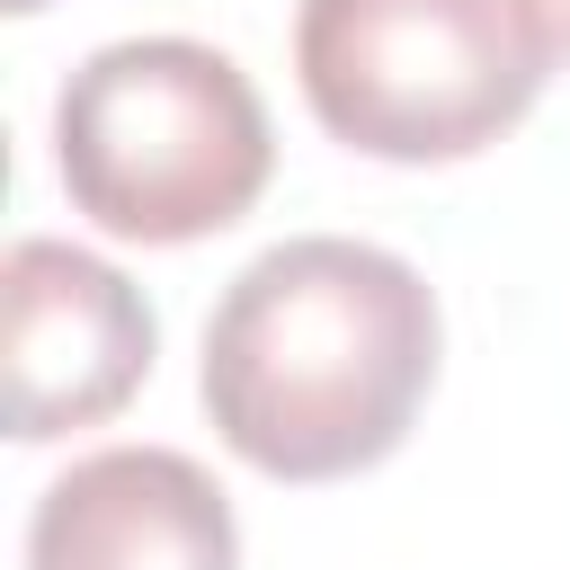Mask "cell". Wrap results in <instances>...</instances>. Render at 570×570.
Listing matches in <instances>:
<instances>
[{"instance_id": "obj_1", "label": "cell", "mask_w": 570, "mask_h": 570, "mask_svg": "<svg viewBox=\"0 0 570 570\" xmlns=\"http://www.w3.org/2000/svg\"><path fill=\"white\" fill-rule=\"evenodd\" d=\"M436 294L401 249L303 232L258 249L205 321V419L267 481H347L401 454L436 383Z\"/></svg>"}, {"instance_id": "obj_2", "label": "cell", "mask_w": 570, "mask_h": 570, "mask_svg": "<svg viewBox=\"0 0 570 570\" xmlns=\"http://www.w3.org/2000/svg\"><path fill=\"white\" fill-rule=\"evenodd\" d=\"M53 169L98 232L187 249L267 196L276 134L232 53L196 36H125L53 89Z\"/></svg>"}, {"instance_id": "obj_3", "label": "cell", "mask_w": 570, "mask_h": 570, "mask_svg": "<svg viewBox=\"0 0 570 570\" xmlns=\"http://www.w3.org/2000/svg\"><path fill=\"white\" fill-rule=\"evenodd\" d=\"M543 45L517 0H303L294 80L330 142L365 160H472L543 98Z\"/></svg>"}, {"instance_id": "obj_4", "label": "cell", "mask_w": 570, "mask_h": 570, "mask_svg": "<svg viewBox=\"0 0 570 570\" xmlns=\"http://www.w3.org/2000/svg\"><path fill=\"white\" fill-rule=\"evenodd\" d=\"M0 356H9V436L18 445H53L71 428L116 419L151 356H160V321L142 303V285L71 240H9L0 267Z\"/></svg>"}, {"instance_id": "obj_5", "label": "cell", "mask_w": 570, "mask_h": 570, "mask_svg": "<svg viewBox=\"0 0 570 570\" xmlns=\"http://www.w3.org/2000/svg\"><path fill=\"white\" fill-rule=\"evenodd\" d=\"M27 570H240V517L196 454L107 445L45 481Z\"/></svg>"}, {"instance_id": "obj_6", "label": "cell", "mask_w": 570, "mask_h": 570, "mask_svg": "<svg viewBox=\"0 0 570 570\" xmlns=\"http://www.w3.org/2000/svg\"><path fill=\"white\" fill-rule=\"evenodd\" d=\"M517 9H525V27H534L543 62H552V71H570V0H517Z\"/></svg>"}, {"instance_id": "obj_7", "label": "cell", "mask_w": 570, "mask_h": 570, "mask_svg": "<svg viewBox=\"0 0 570 570\" xmlns=\"http://www.w3.org/2000/svg\"><path fill=\"white\" fill-rule=\"evenodd\" d=\"M0 9H18V18H36V9H45V0H0Z\"/></svg>"}]
</instances>
